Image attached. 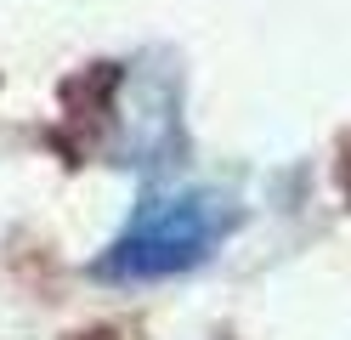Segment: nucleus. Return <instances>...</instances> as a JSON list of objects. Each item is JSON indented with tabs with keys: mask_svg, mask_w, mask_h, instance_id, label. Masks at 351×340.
<instances>
[{
	"mask_svg": "<svg viewBox=\"0 0 351 340\" xmlns=\"http://www.w3.org/2000/svg\"><path fill=\"white\" fill-rule=\"evenodd\" d=\"M238 227V210L210 193V188H170V193H147L130 221L119 227V238L102 249L97 272L114 284H153V278H176V272L204 267L215 249L227 244Z\"/></svg>",
	"mask_w": 351,
	"mask_h": 340,
	"instance_id": "1",
	"label": "nucleus"
}]
</instances>
